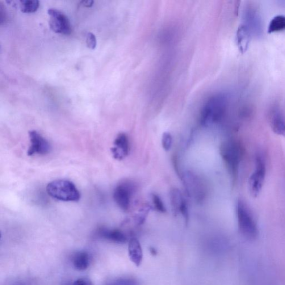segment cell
I'll return each mask as SVG.
<instances>
[{
	"label": "cell",
	"mask_w": 285,
	"mask_h": 285,
	"mask_svg": "<svg viewBox=\"0 0 285 285\" xmlns=\"http://www.w3.org/2000/svg\"><path fill=\"white\" fill-rule=\"evenodd\" d=\"M220 154L229 172L236 178L244 154L241 142L234 139L225 141L221 145Z\"/></svg>",
	"instance_id": "1"
},
{
	"label": "cell",
	"mask_w": 285,
	"mask_h": 285,
	"mask_svg": "<svg viewBox=\"0 0 285 285\" xmlns=\"http://www.w3.org/2000/svg\"><path fill=\"white\" fill-rule=\"evenodd\" d=\"M227 100L224 95H217L209 98L200 114V124L204 127L219 123L224 118Z\"/></svg>",
	"instance_id": "2"
},
{
	"label": "cell",
	"mask_w": 285,
	"mask_h": 285,
	"mask_svg": "<svg viewBox=\"0 0 285 285\" xmlns=\"http://www.w3.org/2000/svg\"><path fill=\"white\" fill-rule=\"evenodd\" d=\"M239 229L245 236L254 239L258 234V227L252 211L245 201L239 200L236 207Z\"/></svg>",
	"instance_id": "3"
},
{
	"label": "cell",
	"mask_w": 285,
	"mask_h": 285,
	"mask_svg": "<svg viewBox=\"0 0 285 285\" xmlns=\"http://www.w3.org/2000/svg\"><path fill=\"white\" fill-rule=\"evenodd\" d=\"M47 191L52 198L64 202H78L81 199L78 188L68 180L58 179L49 183Z\"/></svg>",
	"instance_id": "4"
},
{
	"label": "cell",
	"mask_w": 285,
	"mask_h": 285,
	"mask_svg": "<svg viewBox=\"0 0 285 285\" xmlns=\"http://www.w3.org/2000/svg\"><path fill=\"white\" fill-rule=\"evenodd\" d=\"M267 173V162L265 155L258 152L256 154L255 168L249 181V189L253 198H257L260 194Z\"/></svg>",
	"instance_id": "5"
},
{
	"label": "cell",
	"mask_w": 285,
	"mask_h": 285,
	"mask_svg": "<svg viewBox=\"0 0 285 285\" xmlns=\"http://www.w3.org/2000/svg\"><path fill=\"white\" fill-rule=\"evenodd\" d=\"M48 12L50 16L49 25L52 30L61 34H70L71 26L67 16L56 8H50Z\"/></svg>",
	"instance_id": "6"
},
{
	"label": "cell",
	"mask_w": 285,
	"mask_h": 285,
	"mask_svg": "<svg viewBox=\"0 0 285 285\" xmlns=\"http://www.w3.org/2000/svg\"><path fill=\"white\" fill-rule=\"evenodd\" d=\"M133 191L132 184L127 182H121L115 188L113 192V198L116 204L122 210H128Z\"/></svg>",
	"instance_id": "7"
},
{
	"label": "cell",
	"mask_w": 285,
	"mask_h": 285,
	"mask_svg": "<svg viewBox=\"0 0 285 285\" xmlns=\"http://www.w3.org/2000/svg\"><path fill=\"white\" fill-rule=\"evenodd\" d=\"M28 135L31 144L28 150V156L45 155L50 152L52 150L51 145L40 133L36 131H31L29 132Z\"/></svg>",
	"instance_id": "8"
},
{
	"label": "cell",
	"mask_w": 285,
	"mask_h": 285,
	"mask_svg": "<svg viewBox=\"0 0 285 285\" xmlns=\"http://www.w3.org/2000/svg\"><path fill=\"white\" fill-rule=\"evenodd\" d=\"M269 119L272 131L276 135L285 137V115L279 107L271 108Z\"/></svg>",
	"instance_id": "9"
},
{
	"label": "cell",
	"mask_w": 285,
	"mask_h": 285,
	"mask_svg": "<svg viewBox=\"0 0 285 285\" xmlns=\"http://www.w3.org/2000/svg\"><path fill=\"white\" fill-rule=\"evenodd\" d=\"M129 142L128 136L125 133H120L114 142V146L111 151L113 157L121 160L128 156L129 152Z\"/></svg>",
	"instance_id": "10"
},
{
	"label": "cell",
	"mask_w": 285,
	"mask_h": 285,
	"mask_svg": "<svg viewBox=\"0 0 285 285\" xmlns=\"http://www.w3.org/2000/svg\"><path fill=\"white\" fill-rule=\"evenodd\" d=\"M96 235L99 237L112 242L124 244L127 242L128 238L125 234L119 229H111L101 228L96 231Z\"/></svg>",
	"instance_id": "11"
},
{
	"label": "cell",
	"mask_w": 285,
	"mask_h": 285,
	"mask_svg": "<svg viewBox=\"0 0 285 285\" xmlns=\"http://www.w3.org/2000/svg\"><path fill=\"white\" fill-rule=\"evenodd\" d=\"M250 40V33L249 28L244 24L241 25L237 31L236 40L238 48L241 53H244L248 49Z\"/></svg>",
	"instance_id": "12"
},
{
	"label": "cell",
	"mask_w": 285,
	"mask_h": 285,
	"mask_svg": "<svg viewBox=\"0 0 285 285\" xmlns=\"http://www.w3.org/2000/svg\"><path fill=\"white\" fill-rule=\"evenodd\" d=\"M128 250L132 261L139 266L142 260V254L140 243L136 238H132L130 240Z\"/></svg>",
	"instance_id": "13"
},
{
	"label": "cell",
	"mask_w": 285,
	"mask_h": 285,
	"mask_svg": "<svg viewBox=\"0 0 285 285\" xmlns=\"http://www.w3.org/2000/svg\"><path fill=\"white\" fill-rule=\"evenodd\" d=\"M90 262V257L89 254L85 251L78 252L74 255L73 264L75 269L79 271H84L87 269Z\"/></svg>",
	"instance_id": "14"
},
{
	"label": "cell",
	"mask_w": 285,
	"mask_h": 285,
	"mask_svg": "<svg viewBox=\"0 0 285 285\" xmlns=\"http://www.w3.org/2000/svg\"><path fill=\"white\" fill-rule=\"evenodd\" d=\"M170 199L171 205L173 208L174 212L181 213L182 209L187 204L181 192L178 189L171 190L170 194Z\"/></svg>",
	"instance_id": "15"
},
{
	"label": "cell",
	"mask_w": 285,
	"mask_h": 285,
	"mask_svg": "<svg viewBox=\"0 0 285 285\" xmlns=\"http://www.w3.org/2000/svg\"><path fill=\"white\" fill-rule=\"evenodd\" d=\"M285 30V16L278 15L271 20L268 32L272 33Z\"/></svg>",
	"instance_id": "16"
},
{
	"label": "cell",
	"mask_w": 285,
	"mask_h": 285,
	"mask_svg": "<svg viewBox=\"0 0 285 285\" xmlns=\"http://www.w3.org/2000/svg\"><path fill=\"white\" fill-rule=\"evenodd\" d=\"M20 10L24 13L35 12L39 7L37 0H21L19 2Z\"/></svg>",
	"instance_id": "17"
},
{
	"label": "cell",
	"mask_w": 285,
	"mask_h": 285,
	"mask_svg": "<svg viewBox=\"0 0 285 285\" xmlns=\"http://www.w3.org/2000/svg\"><path fill=\"white\" fill-rule=\"evenodd\" d=\"M152 200L154 207L158 211L161 213L166 212L167 210L165 204L159 196L153 194L152 195Z\"/></svg>",
	"instance_id": "18"
},
{
	"label": "cell",
	"mask_w": 285,
	"mask_h": 285,
	"mask_svg": "<svg viewBox=\"0 0 285 285\" xmlns=\"http://www.w3.org/2000/svg\"><path fill=\"white\" fill-rule=\"evenodd\" d=\"M173 138L170 133H163L162 138L163 148L166 151L169 150L172 145Z\"/></svg>",
	"instance_id": "19"
},
{
	"label": "cell",
	"mask_w": 285,
	"mask_h": 285,
	"mask_svg": "<svg viewBox=\"0 0 285 285\" xmlns=\"http://www.w3.org/2000/svg\"><path fill=\"white\" fill-rule=\"evenodd\" d=\"M108 285H137L135 280L130 279H119L113 281Z\"/></svg>",
	"instance_id": "20"
},
{
	"label": "cell",
	"mask_w": 285,
	"mask_h": 285,
	"mask_svg": "<svg viewBox=\"0 0 285 285\" xmlns=\"http://www.w3.org/2000/svg\"><path fill=\"white\" fill-rule=\"evenodd\" d=\"M87 47L91 49H94L96 46V39L94 34L88 32L86 35Z\"/></svg>",
	"instance_id": "21"
},
{
	"label": "cell",
	"mask_w": 285,
	"mask_h": 285,
	"mask_svg": "<svg viewBox=\"0 0 285 285\" xmlns=\"http://www.w3.org/2000/svg\"><path fill=\"white\" fill-rule=\"evenodd\" d=\"M72 285H93V284L89 280L82 278L75 281Z\"/></svg>",
	"instance_id": "22"
},
{
	"label": "cell",
	"mask_w": 285,
	"mask_h": 285,
	"mask_svg": "<svg viewBox=\"0 0 285 285\" xmlns=\"http://www.w3.org/2000/svg\"><path fill=\"white\" fill-rule=\"evenodd\" d=\"M94 2L93 1H83L82 2V5L86 7H90L93 5Z\"/></svg>",
	"instance_id": "23"
}]
</instances>
